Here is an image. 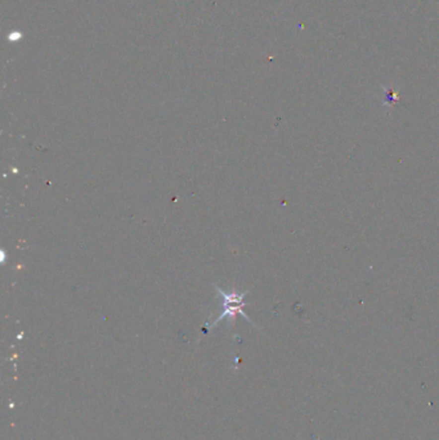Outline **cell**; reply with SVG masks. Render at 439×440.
<instances>
[{
	"mask_svg": "<svg viewBox=\"0 0 439 440\" xmlns=\"http://www.w3.org/2000/svg\"><path fill=\"white\" fill-rule=\"evenodd\" d=\"M219 292H220V295L223 296V307H224V311H223V314H221L220 317L215 320L214 326L218 322H220L221 319H224L225 317L229 318V320L233 323V319L237 314H241V315H242L245 319H247L250 323H251V320L249 319V317H247L246 314L243 313V311H242L243 305H245V303H243V298H245V295L246 294L238 295L236 291L234 292H224V291H221V290H219Z\"/></svg>",
	"mask_w": 439,
	"mask_h": 440,
	"instance_id": "cell-1",
	"label": "cell"
}]
</instances>
